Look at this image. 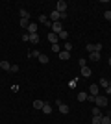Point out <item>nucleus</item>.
Instances as JSON below:
<instances>
[{"label": "nucleus", "mask_w": 111, "mask_h": 124, "mask_svg": "<svg viewBox=\"0 0 111 124\" xmlns=\"http://www.w3.org/2000/svg\"><path fill=\"white\" fill-rule=\"evenodd\" d=\"M28 33L32 35V33H37V24L35 22H30V26H28Z\"/></svg>", "instance_id": "12"}, {"label": "nucleus", "mask_w": 111, "mask_h": 124, "mask_svg": "<svg viewBox=\"0 0 111 124\" xmlns=\"http://www.w3.org/2000/svg\"><path fill=\"white\" fill-rule=\"evenodd\" d=\"M91 74H93V70H91L87 65H85V67H81V76H83V78H89Z\"/></svg>", "instance_id": "7"}, {"label": "nucleus", "mask_w": 111, "mask_h": 124, "mask_svg": "<svg viewBox=\"0 0 111 124\" xmlns=\"http://www.w3.org/2000/svg\"><path fill=\"white\" fill-rule=\"evenodd\" d=\"M52 50H54V52H58V54H59V52H61V46H59V45H52Z\"/></svg>", "instance_id": "28"}, {"label": "nucleus", "mask_w": 111, "mask_h": 124, "mask_svg": "<svg viewBox=\"0 0 111 124\" xmlns=\"http://www.w3.org/2000/svg\"><path fill=\"white\" fill-rule=\"evenodd\" d=\"M50 28H52V33H56V35H59V33L65 30V28H63V22H61V21L52 22V26H50Z\"/></svg>", "instance_id": "2"}, {"label": "nucleus", "mask_w": 111, "mask_h": 124, "mask_svg": "<svg viewBox=\"0 0 111 124\" xmlns=\"http://www.w3.org/2000/svg\"><path fill=\"white\" fill-rule=\"evenodd\" d=\"M102 122V117H93V120H91V124H100Z\"/></svg>", "instance_id": "27"}, {"label": "nucleus", "mask_w": 111, "mask_h": 124, "mask_svg": "<svg viewBox=\"0 0 111 124\" xmlns=\"http://www.w3.org/2000/svg\"><path fill=\"white\" fill-rule=\"evenodd\" d=\"M89 93L93 94V96H98V94H100V89H98V85H96V83H93V85L89 87Z\"/></svg>", "instance_id": "5"}, {"label": "nucleus", "mask_w": 111, "mask_h": 124, "mask_svg": "<svg viewBox=\"0 0 111 124\" xmlns=\"http://www.w3.org/2000/svg\"><path fill=\"white\" fill-rule=\"evenodd\" d=\"M59 39H65V41H69V31H67V30H63V31H61V33H59Z\"/></svg>", "instance_id": "20"}, {"label": "nucleus", "mask_w": 111, "mask_h": 124, "mask_svg": "<svg viewBox=\"0 0 111 124\" xmlns=\"http://www.w3.org/2000/svg\"><path fill=\"white\" fill-rule=\"evenodd\" d=\"M43 106H44L43 100H33V108H35V109H43Z\"/></svg>", "instance_id": "19"}, {"label": "nucleus", "mask_w": 111, "mask_h": 124, "mask_svg": "<svg viewBox=\"0 0 111 124\" xmlns=\"http://www.w3.org/2000/svg\"><path fill=\"white\" fill-rule=\"evenodd\" d=\"M19 24H21L22 28H28V26H30V21H28V19H21V21H19Z\"/></svg>", "instance_id": "23"}, {"label": "nucleus", "mask_w": 111, "mask_h": 124, "mask_svg": "<svg viewBox=\"0 0 111 124\" xmlns=\"http://www.w3.org/2000/svg\"><path fill=\"white\" fill-rule=\"evenodd\" d=\"M85 50L89 52V54H93V52H96V48H95V45H93V43H89V45L85 46Z\"/></svg>", "instance_id": "21"}, {"label": "nucleus", "mask_w": 111, "mask_h": 124, "mask_svg": "<svg viewBox=\"0 0 111 124\" xmlns=\"http://www.w3.org/2000/svg\"><path fill=\"white\" fill-rule=\"evenodd\" d=\"M41 111H43V113H44V115H50V113H52V111H54V109H52V106H50V104H44Z\"/></svg>", "instance_id": "10"}, {"label": "nucleus", "mask_w": 111, "mask_h": 124, "mask_svg": "<svg viewBox=\"0 0 111 124\" xmlns=\"http://www.w3.org/2000/svg\"><path fill=\"white\" fill-rule=\"evenodd\" d=\"M70 111V108L69 106H67V104H61V106H59V113H63V115H67Z\"/></svg>", "instance_id": "16"}, {"label": "nucleus", "mask_w": 111, "mask_h": 124, "mask_svg": "<svg viewBox=\"0 0 111 124\" xmlns=\"http://www.w3.org/2000/svg\"><path fill=\"white\" fill-rule=\"evenodd\" d=\"M95 48H96V52H102V43H96Z\"/></svg>", "instance_id": "33"}, {"label": "nucleus", "mask_w": 111, "mask_h": 124, "mask_svg": "<svg viewBox=\"0 0 111 124\" xmlns=\"http://www.w3.org/2000/svg\"><path fill=\"white\" fill-rule=\"evenodd\" d=\"M100 124H111V117H107V115H106V117H102V122Z\"/></svg>", "instance_id": "26"}, {"label": "nucleus", "mask_w": 111, "mask_h": 124, "mask_svg": "<svg viewBox=\"0 0 111 124\" xmlns=\"http://www.w3.org/2000/svg\"><path fill=\"white\" fill-rule=\"evenodd\" d=\"M39 21H41L44 26H52V22H50V19H48L46 15H41V17H39Z\"/></svg>", "instance_id": "14"}, {"label": "nucleus", "mask_w": 111, "mask_h": 124, "mask_svg": "<svg viewBox=\"0 0 111 124\" xmlns=\"http://www.w3.org/2000/svg\"><path fill=\"white\" fill-rule=\"evenodd\" d=\"M95 104H96V108H106L107 106V96H104V94L95 96Z\"/></svg>", "instance_id": "1"}, {"label": "nucleus", "mask_w": 111, "mask_h": 124, "mask_svg": "<svg viewBox=\"0 0 111 124\" xmlns=\"http://www.w3.org/2000/svg\"><path fill=\"white\" fill-rule=\"evenodd\" d=\"M39 56H41V52H39V50H32L30 54H28V57H39Z\"/></svg>", "instance_id": "24"}, {"label": "nucleus", "mask_w": 111, "mask_h": 124, "mask_svg": "<svg viewBox=\"0 0 111 124\" xmlns=\"http://www.w3.org/2000/svg\"><path fill=\"white\" fill-rule=\"evenodd\" d=\"M58 39H59V37L56 35V33H48V41L52 43V45H58Z\"/></svg>", "instance_id": "17"}, {"label": "nucleus", "mask_w": 111, "mask_h": 124, "mask_svg": "<svg viewBox=\"0 0 111 124\" xmlns=\"http://www.w3.org/2000/svg\"><path fill=\"white\" fill-rule=\"evenodd\" d=\"M107 63H109V67H111V57H109V59H107Z\"/></svg>", "instance_id": "35"}, {"label": "nucleus", "mask_w": 111, "mask_h": 124, "mask_svg": "<svg viewBox=\"0 0 111 124\" xmlns=\"http://www.w3.org/2000/svg\"><path fill=\"white\" fill-rule=\"evenodd\" d=\"M100 54L102 52H93V54H89V59L91 61H100Z\"/></svg>", "instance_id": "9"}, {"label": "nucleus", "mask_w": 111, "mask_h": 124, "mask_svg": "<svg viewBox=\"0 0 111 124\" xmlns=\"http://www.w3.org/2000/svg\"><path fill=\"white\" fill-rule=\"evenodd\" d=\"M41 41V37H39V33H32L30 35V43H33V45H37V43Z\"/></svg>", "instance_id": "15"}, {"label": "nucleus", "mask_w": 111, "mask_h": 124, "mask_svg": "<svg viewBox=\"0 0 111 124\" xmlns=\"http://www.w3.org/2000/svg\"><path fill=\"white\" fill-rule=\"evenodd\" d=\"M87 96H89V94L85 93V91H80L76 98H78V102H85V100H87Z\"/></svg>", "instance_id": "8"}, {"label": "nucleus", "mask_w": 111, "mask_h": 124, "mask_svg": "<svg viewBox=\"0 0 111 124\" xmlns=\"http://www.w3.org/2000/svg\"><path fill=\"white\" fill-rule=\"evenodd\" d=\"M9 72H19V65H11V70Z\"/></svg>", "instance_id": "32"}, {"label": "nucleus", "mask_w": 111, "mask_h": 124, "mask_svg": "<svg viewBox=\"0 0 111 124\" xmlns=\"http://www.w3.org/2000/svg\"><path fill=\"white\" fill-rule=\"evenodd\" d=\"M106 94H111V85H109V87H106Z\"/></svg>", "instance_id": "34"}, {"label": "nucleus", "mask_w": 111, "mask_h": 124, "mask_svg": "<svg viewBox=\"0 0 111 124\" xmlns=\"http://www.w3.org/2000/svg\"><path fill=\"white\" fill-rule=\"evenodd\" d=\"M76 82H78V78H76V80H70V82H69V87H70V89L76 87Z\"/></svg>", "instance_id": "30"}, {"label": "nucleus", "mask_w": 111, "mask_h": 124, "mask_svg": "<svg viewBox=\"0 0 111 124\" xmlns=\"http://www.w3.org/2000/svg\"><path fill=\"white\" fill-rule=\"evenodd\" d=\"M0 69L2 70H11V63L9 61H0Z\"/></svg>", "instance_id": "13"}, {"label": "nucleus", "mask_w": 111, "mask_h": 124, "mask_svg": "<svg viewBox=\"0 0 111 124\" xmlns=\"http://www.w3.org/2000/svg\"><path fill=\"white\" fill-rule=\"evenodd\" d=\"M19 15H21V19H28V21H30V13H28L24 8H21V9H19Z\"/></svg>", "instance_id": "11"}, {"label": "nucleus", "mask_w": 111, "mask_h": 124, "mask_svg": "<svg viewBox=\"0 0 111 124\" xmlns=\"http://www.w3.org/2000/svg\"><path fill=\"white\" fill-rule=\"evenodd\" d=\"M59 59H61V61H67V59H70V52L61 50V52H59Z\"/></svg>", "instance_id": "6"}, {"label": "nucleus", "mask_w": 111, "mask_h": 124, "mask_svg": "<svg viewBox=\"0 0 111 124\" xmlns=\"http://www.w3.org/2000/svg\"><path fill=\"white\" fill-rule=\"evenodd\" d=\"M37 59H39V63H43V65H46V63H48V56H46V54H41Z\"/></svg>", "instance_id": "18"}, {"label": "nucleus", "mask_w": 111, "mask_h": 124, "mask_svg": "<svg viewBox=\"0 0 111 124\" xmlns=\"http://www.w3.org/2000/svg\"><path fill=\"white\" fill-rule=\"evenodd\" d=\"M48 19H50V21H54V22H58V21H61V13L54 9L52 13H50V17H48Z\"/></svg>", "instance_id": "4"}, {"label": "nucleus", "mask_w": 111, "mask_h": 124, "mask_svg": "<svg viewBox=\"0 0 111 124\" xmlns=\"http://www.w3.org/2000/svg\"><path fill=\"white\" fill-rule=\"evenodd\" d=\"M104 19H106V21H111V11H106V13H104Z\"/></svg>", "instance_id": "31"}, {"label": "nucleus", "mask_w": 111, "mask_h": 124, "mask_svg": "<svg viewBox=\"0 0 111 124\" xmlns=\"http://www.w3.org/2000/svg\"><path fill=\"white\" fill-rule=\"evenodd\" d=\"M63 50H67V52H70V50H72V45H70V41H65V46H63Z\"/></svg>", "instance_id": "25"}, {"label": "nucleus", "mask_w": 111, "mask_h": 124, "mask_svg": "<svg viewBox=\"0 0 111 124\" xmlns=\"http://www.w3.org/2000/svg\"><path fill=\"white\" fill-rule=\"evenodd\" d=\"M93 117H102V109L100 108H93Z\"/></svg>", "instance_id": "22"}, {"label": "nucleus", "mask_w": 111, "mask_h": 124, "mask_svg": "<svg viewBox=\"0 0 111 124\" xmlns=\"http://www.w3.org/2000/svg\"><path fill=\"white\" fill-rule=\"evenodd\" d=\"M22 41H24V43H30V33H24V35H22Z\"/></svg>", "instance_id": "29"}, {"label": "nucleus", "mask_w": 111, "mask_h": 124, "mask_svg": "<svg viewBox=\"0 0 111 124\" xmlns=\"http://www.w3.org/2000/svg\"><path fill=\"white\" fill-rule=\"evenodd\" d=\"M56 11H59V13H67V2H65V0H59L58 4H56Z\"/></svg>", "instance_id": "3"}]
</instances>
